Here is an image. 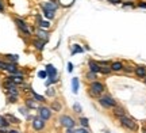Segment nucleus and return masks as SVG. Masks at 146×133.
I'll return each mask as SVG.
<instances>
[{
  "label": "nucleus",
  "instance_id": "nucleus-1",
  "mask_svg": "<svg viewBox=\"0 0 146 133\" xmlns=\"http://www.w3.org/2000/svg\"><path fill=\"white\" fill-rule=\"evenodd\" d=\"M106 90H107V86L100 80H95L88 84V95L91 98H99L100 95L104 94Z\"/></svg>",
  "mask_w": 146,
  "mask_h": 133
},
{
  "label": "nucleus",
  "instance_id": "nucleus-2",
  "mask_svg": "<svg viewBox=\"0 0 146 133\" xmlns=\"http://www.w3.org/2000/svg\"><path fill=\"white\" fill-rule=\"evenodd\" d=\"M98 102H99V105L103 107V109H107V110H108V109H114L115 106H118L116 99L112 98L110 94H106V92L98 98Z\"/></svg>",
  "mask_w": 146,
  "mask_h": 133
},
{
  "label": "nucleus",
  "instance_id": "nucleus-3",
  "mask_svg": "<svg viewBox=\"0 0 146 133\" xmlns=\"http://www.w3.org/2000/svg\"><path fill=\"white\" fill-rule=\"evenodd\" d=\"M118 120H119V124L122 128L127 129V130H131V132H137V130H138V124H137V121L134 118L129 117L127 114L123 116V117L118 118Z\"/></svg>",
  "mask_w": 146,
  "mask_h": 133
},
{
  "label": "nucleus",
  "instance_id": "nucleus-4",
  "mask_svg": "<svg viewBox=\"0 0 146 133\" xmlns=\"http://www.w3.org/2000/svg\"><path fill=\"white\" fill-rule=\"evenodd\" d=\"M14 22H15L16 27L19 29V31H21L23 35H27V37L31 35V30H30V27H29V23H27L25 19H22V18H14Z\"/></svg>",
  "mask_w": 146,
  "mask_h": 133
},
{
  "label": "nucleus",
  "instance_id": "nucleus-5",
  "mask_svg": "<svg viewBox=\"0 0 146 133\" xmlns=\"http://www.w3.org/2000/svg\"><path fill=\"white\" fill-rule=\"evenodd\" d=\"M58 122L65 129L74 128V126H76V120H74L72 116H69V114H62L61 117L58 118Z\"/></svg>",
  "mask_w": 146,
  "mask_h": 133
},
{
  "label": "nucleus",
  "instance_id": "nucleus-6",
  "mask_svg": "<svg viewBox=\"0 0 146 133\" xmlns=\"http://www.w3.org/2000/svg\"><path fill=\"white\" fill-rule=\"evenodd\" d=\"M38 116L42 118V120H45V121H49L53 116V110L50 109V106H45V105H42V106H38Z\"/></svg>",
  "mask_w": 146,
  "mask_h": 133
},
{
  "label": "nucleus",
  "instance_id": "nucleus-7",
  "mask_svg": "<svg viewBox=\"0 0 146 133\" xmlns=\"http://www.w3.org/2000/svg\"><path fill=\"white\" fill-rule=\"evenodd\" d=\"M31 126H33V129H34L35 132H41V130H43V129H45V126H46V121H45V120H42L39 116L33 117Z\"/></svg>",
  "mask_w": 146,
  "mask_h": 133
},
{
  "label": "nucleus",
  "instance_id": "nucleus-8",
  "mask_svg": "<svg viewBox=\"0 0 146 133\" xmlns=\"http://www.w3.org/2000/svg\"><path fill=\"white\" fill-rule=\"evenodd\" d=\"M7 79L11 80L12 83H15L16 86H21L25 83V76L23 75H18V74H12V75H8Z\"/></svg>",
  "mask_w": 146,
  "mask_h": 133
},
{
  "label": "nucleus",
  "instance_id": "nucleus-9",
  "mask_svg": "<svg viewBox=\"0 0 146 133\" xmlns=\"http://www.w3.org/2000/svg\"><path fill=\"white\" fill-rule=\"evenodd\" d=\"M41 7L43 8V10H49V11H56L58 10V7H60V4H57L56 1H53V0H47V1H45V3H42Z\"/></svg>",
  "mask_w": 146,
  "mask_h": 133
},
{
  "label": "nucleus",
  "instance_id": "nucleus-10",
  "mask_svg": "<svg viewBox=\"0 0 146 133\" xmlns=\"http://www.w3.org/2000/svg\"><path fill=\"white\" fill-rule=\"evenodd\" d=\"M87 65H88V71L94 72V74H100V65L96 60L89 59L88 63H87Z\"/></svg>",
  "mask_w": 146,
  "mask_h": 133
},
{
  "label": "nucleus",
  "instance_id": "nucleus-11",
  "mask_svg": "<svg viewBox=\"0 0 146 133\" xmlns=\"http://www.w3.org/2000/svg\"><path fill=\"white\" fill-rule=\"evenodd\" d=\"M35 35L36 38H39V39H42V41H45V42H47L49 41V33H47V30H45V29H41V27H38L35 30Z\"/></svg>",
  "mask_w": 146,
  "mask_h": 133
},
{
  "label": "nucleus",
  "instance_id": "nucleus-12",
  "mask_svg": "<svg viewBox=\"0 0 146 133\" xmlns=\"http://www.w3.org/2000/svg\"><path fill=\"white\" fill-rule=\"evenodd\" d=\"M45 71H46V74H47V78H57L58 76L57 68H56L53 64H46L45 65Z\"/></svg>",
  "mask_w": 146,
  "mask_h": 133
},
{
  "label": "nucleus",
  "instance_id": "nucleus-13",
  "mask_svg": "<svg viewBox=\"0 0 146 133\" xmlns=\"http://www.w3.org/2000/svg\"><path fill=\"white\" fill-rule=\"evenodd\" d=\"M134 75L139 79H145L146 78V67L145 65H137L134 67Z\"/></svg>",
  "mask_w": 146,
  "mask_h": 133
},
{
  "label": "nucleus",
  "instance_id": "nucleus-14",
  "mask_svg": "<svg viewBox=\"0 0 146 133\" xmlns=\"http://www.w3.org/2000/svg\"><path fill=\"white\" fill-rule=\"evenodd\" d=\"M112 110V116H114L115 118H120V117H123V116H126L127 114V112H126V109L125 107H122V106H115L114 109H111Z\"/></svg>",
  "mask_w": 146,
  "mask_h": 133
},
{
  "label": "nucleus",
  "instance_id": "nucleus-15",
  "mask_svg": "<svg viewBox=\"0 0 146 133\" xmlns=\"http://www.w3.org/2000/svg\"><path fill=\"white\" fill-rule=\"evenodd\" d=\"M123 67H125V64L122 61H111V64H110V68L112 72H122Z\"/></svg>",
  "mask_w": 146,
  "mask_h": 133
},
{
  "label": "nucleus",
  "instance_id": "nucleus-16",
  "mask_svg": "<svg viewBox=\"0 0 146 133\" xmlns=\"http://www.w3.org/2000/svg\"><path fill=\"white\" fill-rule=\"evenodd\" d=\"M45 45H46V42H45V41H42V39H39V38L33 39V46H34L35 50H38V52H42V50L45 49Z\"/></svg>",
  "mask_w": 146,
  "mask_h": 133
},
{
  "label": "nucleus",
  "instance_id": "nucleus-17",
  "mask_svg": "<svg viewBox=\"0 0 146 133\" xmlns=\"http://www.w3.org/2000/svg\"><path fill=\"white\" fill-rule=\"evenodd\" d=\"M25 106H26L29 110H36V109H38L36 101H34L33 98H26V99H25Z\"/></svg>",
  "mask_w": 146,
  "mask_h": 133
},
{
  "label": "nucleus",
  "instance_id": "nucleus-18",
  "mask_svg": "<svg viewBox=\"0 0 146 133\" xmlns=\"http://www.w3.org/2000/svg\"><path fill=\"white\" fill-rule=\"evenodd\" d=\"M36 25H38V27H41V29H49L50 27V22L47 21V19H42L41 16L38 15L36 16Z\"/></svg>",
  "mask_w": 146,
  "mask_h": 133
},
{
  "label": "nucleus",
  "instance_id": "nucleus-19",
  "mask_svg": "<svg viewBox=\"0 0 146 133\" xmlns=\"http://www.w3.org/2000/svg\"><path fill=\"white\" fill-rule=\"evenodd\" d=\"M5 71H7L10 75L16 74V72L19 71V67H18L16 63H7V68H5Z\"/></svg>",
  "mask_w": 146,
  "mask_h": 133
},
{
  "label": "nucleus",
  "instance_id": "nucleus-20",
  "mask_svg": "<svg viewBox=\"0 0 146 133\" xmlns=\"http://www.w3.org/2000/svg\"><path fill=\"white\" fill-rule=\"evenodd\" d=\"M70 53H72V56H76L78 53H84V48L80 46L78 43H73L72 48H70Z\"/></svg>",
  "mask_w": 146,
  "mask_h": 133
},
{
  "label": "nucleus",
  "instance_id": "nucleus-21",
  "mask_svg": "<svg viewBox=\"0 0 146 133\" xmlns=\"http://www.w3.org/2000/svg\"><path fill=\"white\" fill-rule=\"evenodd\" d=\"M30 92H31V95H33V99L36 102H41V103H45L46 102V98L43 95H39V94H36L35 91L33 90V88H30Z\"/></svg>",
  "mask_w": 146,
  "mask_h": 133
},
{
  "label": "nucleus",
  "instance_id": "nucleus-22",
  "mask_svg": "<svg viewBox=\"0 0 146 133\" xmlns=\"http://www.w3.org/2000/svg\"><path fill=\"white\" fill-rule=\"evenodd\" d=\"M4 60L7 63H16L19 61V56L18 54H4Z\"/></svg>",
  "mask_w": 146,
  "mask_h": 133
},
{
  "label": "nucleus",
  "instance_id": "nucleus-23",
  "mask_svg": "<svg viewBox=\"0 0 146 133\" xmlns=\"http://www.w3.org/2000/svg\"><path fill=\"white\" fill-rule=\"evenodd\" d=\"M50 109H52L53 112H61L62 110V103L60 101H53L50 103Z\"/></svg>",
  "mask_w": 146,
  "mask_h": 133
},
{
  "label": "nucleus",
  "instance_id": "nucleus-24",
  "mask_svg": "<svg viewBox=\"0 0 146 133\" xmlns=\"http://www.w3.org/2000/svg\"><path fill=\"white\" fill-rule=\"evenodd\" d=\"M85 80H87L88 83H92L95 80H98V74H94V72H91V71H87V74H85Z\"/></svg>",
  "mask_w": 146,
  "mask_h": 133
},
{
  "label": "nucleus",
  "instance_id": "nucleus-25",
  "mask_svg": "<svg viewBox=\"0 0 146 133\" xmlns=\"http://www.w3.org/2000/svg\"><path fill=\"white\" fill-rule=\"evenodd\" d=\"M78 88H80V80H78V78H73L72 79V91H73V94H77Z\"/></svg>",
  "mask_w": 146,
  "mask_h": 133
},
{
  "label": "nucleus",
  "instance_id": "nucleus-26",
  "mask_svg": "<svg viewBox=\"0 0 146 133\" xmlns=\"http://www.w3.org/2000/svg\"><path fill=\"white\" fill-rule=\"evenodd\" d=\"M4 117L8 120V122L10 124H16V125H18V124H21V120H19V118H16L14 114H5Z\"/></svg>",
  "mask_w": 146,
  "mask_h": 133
},
{
  "label": "nucleus",
  "instance_id": "nucleus-27",
  "mask_svg": "<svg viewBox=\"0 0 146 133\" xmlns=\"http://www.w3.org/2000/svg\"><path fill=\"white\" fill-rule=\"evenodd\" d=\"M78 124L81 128H85V129H89V121L87 117H80L78 118Z\"/></svg>",
  "mask_w": 146,
  "mask_h": 133
},
{
  "label": "nucleus",
  "instance_id": "nucleus-28",
  "mask_svg": "<svg viewBox=\"0 0 146 133\" xmlns=\"http://www.w3.org/2000/svg\"><path fill=\"white\" fill-rule=\"evenodd\" d=\"M42 11H43V16L46 18L47 21H52V19H54V16H56V12H54V11L43 10V8H42Z\"/></svg>",
  "mask_w": 146,
  "mask_h": 133
},
{
  "label": "nucleus",
  "instance_id": "nucleus-29",
  "mask_svg": "<svg viewBox=\"0 0 146 133\" xmlns=\"http://www.w3.org/2000/svg\"><path fill=\"white\" fill-rule=\"evenodd\" d=\"M100 74L108 76L110 74H112V71H111V68H110V65H106V67H100Z\"/></svg>",
  "mask_w": 146,
  "mask_h": 133
},
{
  "label": "nucleus",
  "instance_id": "nucleus-30",
  "mask_svg": "<svg viewBox=\"0 0 146 133\" xmlns=\"http://www.w3.org/2000/svg\"><path fill=\"white\" fill-rule=\"evenodd\" d=\"M19 113H21V114H23V116H25V117H27V118H31L30 113H29V109H27L26 106L19 107ZM31 120H33V118H31Z\"/></svg>",
  "mask_w": 146,
  "mask_h": 133
},
{
  "label": "nucleus",
  "instance_id": "nucleus-31",
  "mask_svg": "<svg viewBox=\"0 0 146 133\" xmlns=\"http://www.w3.org/2000/svg\"><path fill=\"white\" fill-rule=\"evenodd\" d=\"M19 95H7V102L8 103H18Z\"/></svg>",
  "mask_w": 146,
  "mask_h": 133
},
{
  "label": "nucleus",
  "instance_id": "nucleus-32",
  "mask_svg": "<svg viewBox=\"0 0 146 133\" xmlns=\"http://www.w3.org/2000/svg\"><path fill=\"white\" fill-rule=\"evenodd\" d=\"M72 109H73V112L76 113V114H81V112H83V107H81V105H80V103H77V102L73 105Z\"/></svg>",
  "mask_w": 146,
  "mask_h": 133
},
{
  "label": "nucleus",
  "instance_id": "nucleus-33",
  "mask_svg": "<svg viewBox=\"0 0 146 133\" xmlns=\"http://www.w3.org/2000/svg\"><path fill=\"white\" fill-rule=\"evenodd\" d=\"M57 82H58V78H47L46 82H45V86L49 87V86L54 84V83H57Z\"/></svg>",
  "mask_w": 146,
  "mask_h": 133
},
{
  "label": "nucleus",
  "instance_id": "nucleus-34",
  "mask_svg": "<svg viewBox=\"0 0 146 133\" xmlns=\"http://www.w3.org/2000/svg\"><path fill=\"white\" fill-rule=\"evenodd\" d=\"M123 71H125L126 74H131V72H134V67H133V65H125V67H123Z\"/></svg>",
  "mask_w": 146,
  "mask_h": 133
},
{
  "label": "nucleus",
  "instance_id": "nucleus-35",
  "mask_svg": "<svg viewBox=\"0 0 146 133\" xmlns=\"http://www.w3.org/2000/svg\"><path fill=\"white\" fill-rule=\"evenodd\" d=\"M46 96H56V90L50 87V88H47L46 90Z\"/></svg>",
  "mask_w": 146,
  "mask_h": 133
},
{
  "label": "nucleus",
  "instance_id": "nucleus-36",
  "mask_svg": "<svg viewBox=\"0 0 146 133\" xmlns=\"http://www.w3.org/2000/svg\"><path fill=\"white\" fill-rule=\"evenodd\" d=\"M5 68H7V61L0 59V71H5Z\"/></svg>",
  "mask_w": 146,
  "mask_h": 133
},
{
  "label": "nucleus",
  "instance_id": "nucleus-37",
  "mask_svg": "<svg viewBox=\"0 0 146 133\" xmlns=\"http://www.w3.org/2000/svg\"><path fill=\"white\" fill-rule=\"evenodd\" d=\"M38 78H41V79H47L46 71H45V69H43V71H39V72H38Z\"/></svg>",
  "mask_w": 146,
  "mask_h": 133
},
{
  "label": "nucleus",
  "instance_id": "nucleus-38",
  "mask_svg": "<svg viewBox=\"0 0 146 133\" xmlns=\"http://www.w3.org/2000/svg\"><path fill=\"white\" fill-rule=\"evenodd\" d=\"M110 4H112V5H119V4H122L123 1L122 0H107Z\"/></svg>",
  "mask_w": 146,
  "mask_h": 133
},
{
  "label": "nucleus",
  "instance_id": "nucleus-39",
  "mask_svg": "<svg viewBox=\"0 0 146 133\" xmlns=\"http://www.w3.org/2000/svg\"><path fill=\"white\" fill-rule=\"evenodd\" d=\"M76 133H91V132H89V129L78 128V129H76Z\"/></svg>",
  "mask_w": 146,
  "mask_h": 133
},
{
  "label": "nucleus",
  "instance_id": "nucleus-40",
  "mask_svg": "<svg viewBox=\"0 0 146 133\" xmlns=\"http://www.w3.org/2000/svg\"><path fill=\"white\" fill-rule=\"evenodd\" d=\"M137 7H139V8H145L146 10V1H139V3L137 4Z\"/></svg>",
  "mask_w": 146,
  "mask_h": 133
},
{
  "label": "nucleus",
  "instance_id": "nucleus-41",
  "mask_svg": "<svg viewBox=\"0 0 146 133\" xmlns=\"http://www.w3.org/2000/svg\"><path fill=\"white\" fill-rule=\"evenodd\" d=\"M123 4V7H135L134 5V3H131V1H127V3H122Z\"/></svg>",
  "mask_w": 146,
  "mask_h": 133
},
{
  "label": "nucleus",
  "instance_id": "nucleus-42",
  "mask_svg": "<svg viewBox=\"0 0 146 133\" xmlns=\"http://www.w3.org/2000/svg\"><path fill=\"white\" fill-rule=\"evenodd\" d=\"M73 69H74V65L72 63H68V72H72Z\"/></svg>",
  "mask_w": 146,
  "mask_h": 133
},
{
  "label": "nucleus",
  "instance_id": "nucleus-43",
  "mask_svg": "<svg viewBox=\"0 0 146 133\" xmlns=\"http://www.w3.org/2000/svg\"><path fill=\"white\" fill-rule=\"evenodd\" d=\"M65 133H76V129H74V128H69V129H66V130H65Z\"/></svg>",
  "mask_w": 146,
  "mask_h": 133
},
{
  "label": "nucleus",
  "instance_id": "nucleus-44",
  "mask_svg": "<svg viewBox=\"0 0 146 133\" xmlns=\"http://www.w3.org/2000/svg\"><path fill=\"white\" fill-rule=\"evenodd\" d=\"M7 133H22L21 130H18V129H10Z\"/></svg>",
  "mask_w": 146,
  "mask_h": 133
},
{
  "label": "nucleus",
  "instance_id": "nucleus-45",
  "mask_svg": "<svg viewBox=\"0 0 146 133\" xmlns=\"http://www.w3.org/2000/svg\"><path fill=\"white\" fill-rule=\"evenodd\" d=\"M0 12H4V4H3L1 0H0Z\"/></svg>",
  "mask_w": 146,
  "mask_h": 133
},
{
  "label": "nucleus",
  "instance_id": "nucleus-46",
  "mask_svg": "<svg viewBox=\"0 0 146 133\" xmlns=\"http://www.w3.org/2000/svg\"><path fill=\"white\" fill-rule=\"evenodd\" d=\"M7 132H8V130L5 128H0V133H7Z\"/></svg>",
  "mask_w": 146,
  "mask_h": 133
},
{
  "label": "nucleus",
  "instance_id": "nucleus-47",
  "mask_svg": "<svg viewBox=\"0 0 146 133\" xmlns=\"http://www.w3.org/2000/svg\"><path fill=\"white\" fill-rule=\"evenodd\" d=\"M0 126H1V116H0Z\"/></svg>",
  "mask_w": 146,
  "mask_h": 133
},
{
  "label": "nucleus",
  "instance_id": "nucleus-48",
  "mask_svg": "<svg viewBox=\"0 0 146 133\" xmlns=\"http://www.w3.org/2000/svg\"><path fill=\"white\" fill-rule=\"evenodd\" d=\"M104 133H111V132H110V130H104Z\"/></svg>",
  "mask_w": 146,
  "mask_h": 133
},
{
  "label": "nucleus",
  "instance_id": "nucleus-49",
  "mask_svg": "<svg viewBox=\"0 0 146 133\" xmlns=\"http://www.w3.org/2000/svg\"><path fill=\"white\" fill-rule=\"evenodd\" d=\"M143 80H145V83H146V78H145V79H143Z\"/></svg>",
  "mask_w": 146,
  "mask_h": 133
},
{
  "label": "nucleus",
  "instance_id": "nucleus-50",
  "mask_svg": "<svg viewBox=\"0 0 146 133\" xmlns=\"http://www.w3.org/2000/svg\"><path fill=\"white\" fill-rule=\"evenodd\" d=\"M145 133H146V128H145Z\"/></svg>",
  "mask_w": 146,
  "mask_h": 133
}]
</instances>
